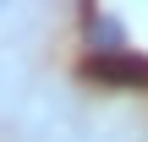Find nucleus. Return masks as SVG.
I'll return each instance as SVG.
<instances>
[{
	"label": "nucleus",
	"instance_id": "obj_1",
	"mask_svg": "<svg viewBox=\"0 0 148 142\" xmlns=\"http://www.w3.org/2000/svg\"><path fill=\"white\" fill-rule=\"evenodd\" d=\"M88 77H99V82H148V60L137 55H93L88 60Z\"/></svg>",
	"mask_w": 148,
	"mask_h": 142
}]
</instances>
